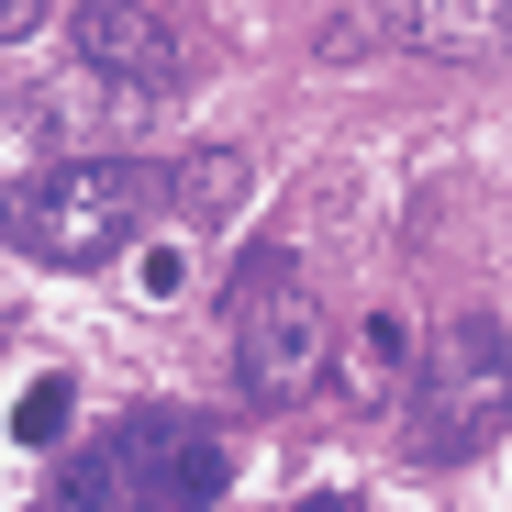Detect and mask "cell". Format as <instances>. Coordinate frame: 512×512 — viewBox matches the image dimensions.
<instances>
[{
	"label": "cell",
	"instance_id": "obj_1",
	"mask_svg": "<svg viewBox=\"0 0 512 512\" xmlns=\"http://www.w3.org/2000/svg\"><path fill=\"white\" fill-rule=\"evenodd\" d=\"M156 201H167L156 167H134V156H67V167L12 179V201H0V245L34 256V268H101V256H123V245L145 234Z\"/></svg>",
	"mask_w": 512,
	"mask_h": 512
},
{
	"label": "cell",
	"instance_id": "obj_2",
	"mask_svg": "<svg viewBox=\"0 0 512 512\" xmlns=\"http://www.w3.org/2000/svg\"><path fill=\"white\" fill-rule=\"evenodd\" d=\"M501 412H512V346H501V323L490 312H457L435 334V357H423V390L401 412V446L423 468H457L501 435Z\"/></svg>",
	"mask_w": 512,
	"mask_h": 512
},
{
	"label": "cell",
	"instance_id": "obj_3",
	"mask_svg": "<svg viewBox=\"0 0 512 512\" xmlns=\"http://www.w3.org/2000/svg\"><path fill=\"white\" fill-rule=\"evenodd\" d=\"M234 368L256 401H301L323 379V301L290 245H256L234 268Z\"/></svg>",
	"mask_w": 512,
	"mask_h": 512
},
{
	"label": "cell",
	"instance_id": "obj_4",
	"mask_svg": "<svg viewBox=\"0 0 512 512\" xmlns=\"http://www.w3.org/2000/svg\"><path fill=\"white\" fill-rule=\"evenodd\" d=\"M90 457H101V501L112 512H223V479H234L223 435L190 423V412H134Z\"/></svg>",
	"mask_w": 512,
	"mask_h": 512
},
{
	"label": "cell",
	"instance_id": "obj_5",
	"mask_svg": "<svg viewBox=\"0 0 512 512\" xmlns=\"http://www.w3.org/2000/svg\"><path fill=\"white\" fill-rule=\"evenodd\" d=\"M67 56L90 78H112V90H145V101L190 78V34L167 12H145V0H78L67 12Z\"/></svg>",
	"mask_w": 512,
	"mask_h": 512
},
{
	"label": "cell",
	"instance_id": "obj_6",
	"mask_svg": "<svg viewBox=\"0 0 512 512\" xmlns=\"http://www.w3.org/2000/svg\"><path fill=\"white\" fill-rule=\"evenodd\" d=\"M512 34V0H357L334 23V56H368V45H412V56H490Z\"/></svg>",
	"mask_w": 512,
	"mask_h": 512
},
{
	"label": "cell",
	"instance_id": "obj_7",
	"mask_svg": "<svg viewBox=\"0 0 512 512\" xmlns=\"http://www.w3.org/2000/svg\"><path fill=\"white\" fill-rule=\"evenodd\" d=\"M245 190H256V167H245L234 145H201V156H179V167H167V201H179V223H201V234H212Z\"/></svg>",
	"mask_w": 512,
	"mask_h": 512
},
{
	"label": "cell",
	"instance_id": "obj_8",
	"mask_svg": "<svg viewBox=\"0 0 512 512\" xmlns=\"http://www.w3.org/2000/svg\"><path fill=\"white\" fill-rule=\"evenodd\" d=\"M412 357H423V346H412L401 312H368V323H357V390H368V401H390V379H412Z\"/></svg>",
	"mask_w": 512,
	"mask_h": 512
},
{
	"label": "cell",
	"instance_id": "obj_9",
	"mask_svg": "<svg viewBox=\"0 0 512 512\" xmlns=\"http://www.w3.org/2000/svg\"><path fill=\"white\" fill-rule=\"evenodd\" d=\"M67 412H78V390H67V379L45 368V379H34V390L12 401V435H23V446H56V435H67Z\"/></svg>",
	"mask_w": 512,
	"mask_h": 512
},
{
	"label": "cell",
	"instance_id": "obj_10",
	"mask_svg": "<svg viewBox=\"0 0 512 512\" xmlns=\"http://www.w3.org/2000/svg\"><path fill=\"white\" fill-rule=\"evenodd\" d=\"M145 290L179 301V290H190V256H179V245H145Z\"/></svg>",
	"mask_w": 512,
	"mask_h": 512
},
{
	"label": "cell",
	"instance_id": "obj_11",
	"mask_svg": "<svg viewBox=\"0 0 512 512\" xmlns=\"http://www.w3.org/2000/svg\"><path fill=\"white\" fill-rule=\"evenodd\" d=\"M23 34H45V0H0V45H23Z\"/></svg>",
	"mask_w": 512,
	"mask_h": 512
},
{
	"label": "cell",
	"instance_id": "obj_12",
	"mask_svg": "<svg viewBox=\"0 0 512 512\" xmlns=\"http://www.w3.org/2000/svg\"><path fill=\"white\" fill-rule=\"evenodd\" d=\"M301 512H368V501H346V490H312V501H301Z\"/></svg>",
	"mask_w": 512,
	"mask_h": 512
},
{
	"label": "cell",
	"instance_id": "obj_13",
	"mask_svg": "<svg viewBox=\"0 0 512 512\" xmlns=\"http://www.w3.org/2000/svg\"><path fill=\"white\" fill-rule=\"evenodd\" d=\"M0 346H12V301H0Z\"/></svg>",
	"mask_w": 512,
	"mask_h": 512
},
{
	"label": "cell",
	"instance_id": "obj_14",
	"mask_svg": "<svg viewBox=\"0 0 512 512\" xmlns=\"http://www.w3.org/2000/svg\"><path fill=\"white\" fill-rule=\"evenodd\" d=\"M45 512H67V501H45Z\"/></svg>",
	"mask_w": 512,
	"mask_h": 512
}]
</instances>
